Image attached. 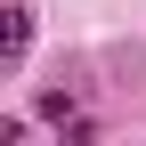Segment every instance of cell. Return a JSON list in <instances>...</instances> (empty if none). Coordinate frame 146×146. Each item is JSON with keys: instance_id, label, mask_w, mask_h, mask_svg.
<instances>
[{"instance_id": "cell-2", "label": "cell", "mask_w": 146, "mask_h": 146, "mask_svg": "<svg viewBox=\"0 0 146 146\" xmlns=\"http://www.w3.org/2000/svg\"><path fill=\"white\" fill-rule=\"evenodd\" d=\"M41 114H49V122L65 130V122H73V98H65V89H41Z\"/></svg>"}, {"instance_id": "cell-1", "label": "cell", "mask_w": 146, "mask_h": 146, "mask_svg": "<svg viewBox=\"0 0 146 146\" xmlns=\"http://www.w3.org/2000/svg\"><path fill=\"white\" fill-rule=\"evenodd\" d=\"M25 49H33V8L8 0L0 8V65H25Z\"/></svg>"}]
</instances>
